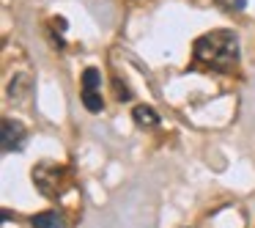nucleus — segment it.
Segmentation results:
<instances>
[{
    "label": "nucleus",
    "instance_id": "obj_7",
    "mask_svg": "<svg viewBox=\"0 0 255 228\" xmlns=\"http://www.w3.org/2000/svg\"><path fill=\"white\" fill-rule=\"evenodd\" d=\"M102 85V74H99V69H85L83 72V88H99Z\"/></svg>",
    "mask_w": 255,
    "mask_h": 228
},
{
    "label": "nucleus",
    "instance_id": "obj_5",
    "mask_svg": "<svg viewBox=\"0 0 255 228\" xmlns=\"http://www.w3.org/2000/svg\"><path fill=\"white\" fill-rule=\"evenodd\" d=\"M132 118H134L137 127H148V129L159 124V113H156L154 107H148V105H137V107H134V113H132Z\"/></svg>",
    "mask_w": 255,
    "mask_h": 228
},
{
    "label": "nucleus",
    "instance_id": "obj_4",
    "mask_svg": "<svg viewBox=\"0 0 255 228\" xmlns=\"http://www.w3.org/2000/svg\"><path fill=\"white\" fill-rule=\"evenodd\" d=\"M30 226L33 228H63V215L61 212H39V215L30 217Z\"/></svg>",
    "mask_w": 255,
    "mask_h": 228
},
{
    "label": "nucleus",
    "instance_id": "obj_1",
    "mask_svg": "<svg viewBox=\"0 0 255 228\" xmlns=\"http://www.w3.org/2000/svg\"><path fill=\"white\" fill-rule=\"evenodd\" d=\"M192 58L198 66L214 72H231L239 63V39L233 30H211L195 39Z\"/></svg>",
    "mask_w": 255,
    "mask_h": 228
},
{
    "label": "nucleus",
    "instance_id": "obj_9",
    "mask_svg": "<svg viewBox=\"0 0 255 228\" xmlns=\"http://www.w3.org/2000/svg\"><path fill=\"white\" fill-rule=\"evenodd\" d=\"M113 85H116V96L121 102H129L132 99V91H129V85H121V80H113Z\"/></svg>",
    "mask_w": 255,
    "mask_h": 228
},
{
    "label": "nucleus",
    "instance_id": "obj_6",
    "mask_svg": "<svg viewBox=\"0 0 255 228\" xmlns=\"http://www.w3.org/2000/svg\"><path fill=\"white\" fill-rule=\"evenodd\" d=\"M83 105L88 107L91 113H102V107H105V99H102L99 88H83Z\"/></svg>",
    "mask_w": 255,
    "mask_h": 228
},
{
    "label": "nucleus",
    "instance_id": "obj_2",
    "mask_svg": "<svg viewBox=\"0 0 255 228\" xmlns=\"http://www.w3.org/2000/svg\"><path fill=\"white\" fill-rule=\"evenodd\" d=\"M33 184L41 195L47 198H58L63 190L69 187V179H66V168L55 165V162H41V165L33 168Z\"/></svg>",
    "mask_w": 255,
    "mask_h": 228
},
{
    "label": "nucleus",
    "instance_id": "obj_3",
    "mask_svg": "<svg viewBox=\"0 0 255 228\" xmlns=\"http://www.w3.org/2000/svg\"><path fill=\"white\" fill-rule=\"evenodd\" d=\"M25 140V127L17 121V118H3V135H0V149L3 154H11V151H22Z\"/></svg>",
    "mask_w": 255,
    "mask_h": 228
},
{
    "label": "nucleus",
    "instance_id": "obj_8",
    "mask_svg": "<svg viewBox=\"0 0 255 228\" xmlns=\"http://www.w3.org/2000/svg\"><path fill=\"white\" fill-rule=\"evenodd\" d=\"M225 11H242L244 6H247V0H217Z\"/></svg>",
    "mask_w": 255,
    "mask_h": 228
}]
</instances>
